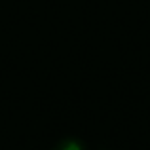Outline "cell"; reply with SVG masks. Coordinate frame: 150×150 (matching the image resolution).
Instances as JSON below:
<instances>
[{
  "label": "cell",
  "mask_w": 150,
  "mask_h": 150,
  "mask_svg": "<svg viewBox=\"0 0 150 150\" xmlns=\"http://www.w3.org/2000/svg\"><path fill=\"white\" fill-rule=\"evenodd\" d=\"M51 150H88V146H86V143L80 137L67 135V137H63V139H59L57 143L51 146Z\"/></svg>",
  "instance_id": "1"
}]
</instances>
